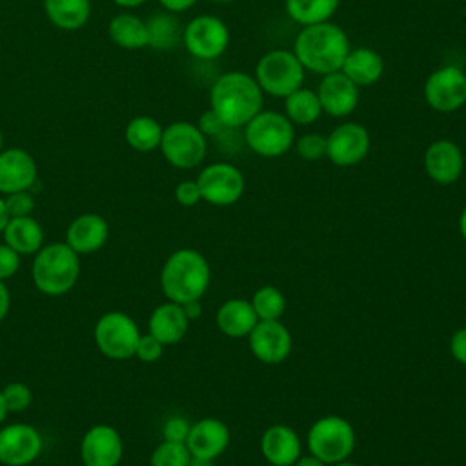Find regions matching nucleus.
Masks as SVG:
<instances>
[{"label":"nucleus","instance_id":"1","mask_svg":"<svg viewBox=\"0 0 466 466\" xmlns=\"http://www.w3.org/2000/svg\"><path fill=\"white\" fill-rule=\"evenodd\" d=\"M264 93L253 75L244 71H228L220 75L209 91V109L231 127H244L260 109Z\"/></svg>","mask_w":466,"mask_h":466},{"label":"nucleus","instance_id":"2","mask_svg":"<svg viewBox=\"0 0 466 466\" xmlns=\"http://www.w3.org/2000/svg\"><path fill=\"white\" fill-rule=\"evenodd\" d=\"M350 49L346 31L329 20L304 25L293 42V53L302 67L322 76L340 71Z\"/></svg>","mask_w":466,"mask_h":466},{"label":"nucleus","instance_id":"3","mask_svg":"<svg viewBox=\"0 0 466 466\" xmlns=\"http://www.w3.org/2000/svg\"><path fill=\"white\" fill-rule=\"evenodd\" d=\"M211 269L206 257L191 248L173 251L160 269V288L167 300L184 304L200 300L208 291Z\"/></svg>","mask_w":466,"mask_h":466},{"label":"nucleus","instance_id":"4","mask_svg":"<svg viewBox=\"0 0 466 466\" xmlns=\"http://www.w3.org/2000/svg\"><path fill=\"white\" fill-rule=\"evenodd\" d=\"M80 255L66 242L42 246L33 258L31 277L35 288L49 297L67 293L78 280Z\"/></svg>","mask_w":466,"mask_h":466},{"label":"nucleus","instance_id":"5","mask_svg":"<svg viewBox=\"0 0 466 466\" xmlns=\"http://www.w3.org/2000/svg\"><path fill=\"white\" fill-rule=\"evenodd\" d=\"M244 144L257 155L275 158L291 149L295 144V129L284 113L258 111L244 126Z\"/></svg>","mask_w":466,"mask_h":466},{"label":"nucleus","instance_id":"6","mask_svg":"<svg viewBox=\"0 0 466 466\" xmlns=\"http://www.w3.org/2000/svg\"><path fill=\"white\" fill-rule=\"evenodd\" d=\"M304 71L293 51L271 49L258 58L253 76L262 93L286 98L289 93L302 87Z\"/></svg>","mask_w":466,"mask_h":466},{"label":"nucleus","instance_id":"7","mask_svg":"<svg viewBox=\"0 0 466 466\" xmlns=\"http://www.w3.org/2000/svg\"><path fill=\"white\" fill-rule=\"evenodd\" d=\"M355 442L357 437L353 426L339 415H326L317 419L308 430L306 437L309 453L326 464L346 461L353 453Z\"/></svg>","mask_w":466,"mask_h":466},{"label":"nucleus","instance_id":"8","mask_svg":"<svg viewBox=\"0 0 466 466\" xmlns=\"http://www.w3.org/2000/svg\"><path fill=\"white\" fill-rule=\"evenodd\" d=\"M93 339L104 357L111 360H126L135 357L140 331L137 322L127 313L107 311L96 320Z\"/></svg>","mask_w":466,"mask_h":466},{"label":"nucleus","instance_id":"9","mask_svg":"<svg viewBox=\"0 0 466 466\" xmlns=\"http://www.w3.org/2000/svg\"><path fill=\"white\" fill-rule=\"evenodd\" d=\"M160 151L164 158L178 169L197 167L208 151V138L191 122H173L162 131Z\"/></svg>","mask_w":466,"mask_h":466},{"label":"nucleus","instance_id":"10","mask_svg":"<svg viewBox=\"0 0 466 466\" xmlns=\"http://www.w3.org/2000/svg\"><path fill=\"white\" fill-rule=\"evenodd\" d=\"M197 184L202 200L218 208H226L238 202L246 189L242 171L229 162H215L206 166L198 173Z\"/></svg>","mask_w":466,"mask_h":466},{"label":"nucleus","instance_id":"11","mask_svg":"<svg viewBox=\"0 0 466 466\" xmlns=\"http://www.w3.org/2000/svg\"><path fill=\"white\" fill-rule=\"evenodd\" d=\"M182 44L195 58L213 60L228 49L229 29L218 16L198 15L184 25Z\"/></svg>","mask_w":466,"mask_h":466},{"label":"nucleus","instance_id":"12","mask_svg":"<svg viewBox=\"0 0 466 466\" xmlns=\"http://www.w3.org/2000/svg\"><path fill=\"white\" fill-rule=\"evenodd\" d=\"M424 100L439 113L457 111L466 104V73L457 66H442L424 82Z\"/></svg>","mask_w":466,"mask_h":466},{"label":"nucleus","instance_id":"13","mask_svg":"<svg viewBox=\"0 0 466 466\" xmlns=\"http://www.w3.org/2000/svg\"><path fill=\"white\" fill-rule=\"evenodd\" d=\"M371 138L359 122H342L326 137V157L339 167L357 166L370 153Z\"/></svg>","mask_w":466,"mask_h":466},{"label":"nucleus","instance_id":"14","mask_svg":"<svg viewBox=\"0 0 466 466\" xmlns=\"http://www.w3.org/2000/svg\"><path fill=\"white\" fill-rule=\"evenodd\" d=\"M40 431L25 422H13L0 430V462L5 466H27L42 453Z\"/></svg>","mask_w":466,"mask_h":466},{"label":"nucleus","instance_id":"15","mask_svg":"<svg viewBox=\"0 0 466 466\" xmlns=\"http://www.w3.org/2000/svg\"><path fill=\"white\" fill-rule=\"evenodd\" d=\"M248 346L257 360L280 364L289 357L293 339L280 320H258L248 335Z\"/></svg>","mask_w":466,"mask_h":466},{"label":"nucleus","instance_id":"16","mask_svg":"<svg viewBox=\"0 0 466 466\" xmlns=\"http://www.w3.org/2000/svg\"><path fill=\"white\" fill-rule=\"evenodd\" d=\"M124 442L111 424L91 426L80 441V459L84 466H118Z\"/></svg>","mask_w":466,"mask_h":466},{"label":"nucleus","instance_id":"17","mask_svg":"<svg viewBox=\"0 0 466 466\" xmlns=\"http://www.w3.org/2000/svg\"><path fill=\"white\" fill-rule=\"evenodd\" d=\"M422 164L426 175L433 182L441 186H450L461 178L464 169V157L461 147L453 140L439 138L426 147Z\"/></svg>","mask_w":466,"mask_h":466},{"label":"nucleus","instance_id":"18","mask_svg":"<svg viewBox=\"0 0 466 466\" xmlns=\"http://www.w3.org/2000/svg\"><path fill=\"white\" fill-rule=\"evenodd\" d=\"M317 96L320 100L322 113L342 118L357 109L359 87L342 71H335L322 76Z\"/></svg>","mask_w":466,"mask_h":466},{"label":"nucleus","instance_id":"19","mask_svg":"<svg viewBox=\"0 0 466 466\" xmlns=\"http://www.w3.org/2000/svg\"><path fill=\"white\" fill-rule=\"evenodd\" d=\"M186 446L191 457L200 459H217L229 446V428L226 422L215 417H206L191 424Z\"/></svg>","mask_w":466,"mask_h":466},{"label":"nucleus","instance_id":"20","mask_svg":"<svg viewBox=\"0 0 466 466\" xmlns=\"http://www.w3.org/2000/svg\"><path fill=\"white\" fill-rule=\"evenodd\" d=\"M38 175L35 158L20 147L0 151V195L31 189Z\"/></svg>","mask_w":466,"mask_h":466},{"label":"nucleus","instance_id":"21","mask_svg":"<svg viewBox=\"0 0 466 466\" xmlns=\"http://www.w3.org/2000/svg\"><path fill=\"white\" fill-rule=\"evenodd\" d=\"M109 237V226L98 213H82L66 229V244L78 255L98 251Z\"/></svg>","mask_w":466,"mask_h":466},{"label":"nucleus","instance_id":"22","mask_svg":"<svg viewBox=\"0 0 466 466\" xmlns=\"http://www.w3.org/2000/svg\"><path fill=\"white\" fill-rule=\"evenodd\" d=\"M300 450L297 431L286 424H273L260 437L262 457L271 466H293L300 457Z\"/></svg>","mask_w":466,"mask_h":466},{"label":"nucleus","instance_id":"23","mask_svg":"<svg viewBox=\"0 0 466 466\" xmlns=\"http://www.w3.org/2000/svg\"><path fill=\"white\" fill-rule=\"evenodd\" d=\"M187 326L189 319L186 317L182 306L167 300L151 311L147 320V333L158 339L164 346H173L184 339Z\"/></svg>","mask_w":466,"mask_h":466},{"label":"nucleus","instance_id":"24","mask_svg":"<svg viewBox=\"0 0 466 466\" xmlns=\"http://www.w3.org/2000/svg\"><path fill=\"white\" fill-rule=\"evenodd\" d=\"M340 71L357 87H364L380 80L384 73V60L371 47H357V49H350Z\"/></svg>","mask_w":466,"mask_h":466},{"label":"nucleus","instance_id":"25","mask_svg":"<svg viewBox=\"0 0 466 466\" xmlns=\"http://www.w3.org/2000/svg\"><path fill=\"white\" fill-rule=\"evenodd\" d=\"M258 322V317L249 300L229 299L217 309L218 329L231 339L248 337Z\"/></svg>","mask_w":466,"mask_h":466},{"label":"nucleus","instance_id":"26","mask_svg":"<svg viewBox=\"0 0 466 466\" xmlns=\"http://www.w3.org/2000/svg\"><path fill=\"white\" fill-rule=\"evenodd\" d=\"M2 235L4 242L20 255H35L44 246V229L31 215L11 217Z\"/></svg>","mask_w":466,"mask_h":466},{"label":"nucleus","instance_id":"27","mask_svg":"<svg viewBox=\"0 0 466 466\" xmlns=\"http://www.w3.org/2000/svg\"><path fill=\"white\" fill-rule=\"evenodd\" d=\"M44 9L51 24L64 31L84 27L91 15L89 0H44Z\"/></svg>","mask_w":466,"mask_h":466},{"label":"nucleus","instance_id":"28","mask_svg":"<svg viewBox=\"0 0 466 466\" xmlns=\"http://www.w3.org/2000/svg\"><path fill=\"white\" fill-rule=\"evenodd\" d=\"M107 33L113 44L122 49H142L149 44L146 22L129 13H120L113 16L109 20Z\"/></svg>","mask_w":466,"mask_h":466},{"label":"nucleus","instance_id":"29","mask_svg":"<svg viewBox=\"0 0 466 466\" xmlns=\"http://www.w3.org/2000/svg\"><path fill=\"white\" fill-rule=\"evenodd\" d=\"M146 25H147V38H149L147 46L153 49L167 51L177 47L182 42L184 27L177 20L175 13H169V11L155 13L149 16Z\"/></svg>","mask_w":466,"mask_h":466},{"label":"nucleus","instance_id":"30","mask_svg":"<svg viewBox=\"0 0 466 466\" xmlns=\"http://www.w3.org/2000/svg\"><path fill=\"white\" fill-rule=\"evenodd\" d=\"M284 115L291 124L309 126L319 120L322 115V106L317 96V91L308 87H299L284 98Z\"/></svg>","mask_w":466,"mask_h":466},{"label":"nucleus","instance_id":"31","mask_svg":"<svg viewBox=\"0 0 466 466\" xmlns=\"http://www.w3.org/2000/svg\"><path fill=\"white\" fill-rule=\"evenodd\" d=\"M162 131L164 127L153 116L138 115L127 122L124 129V138L131 149L149 153L160 146Z\"/></svg>","mask_w":466,"mask_h":466},{"label":"nucleus","instance_id":"32","mask_svg":"<svg viewBox=\"0 0 466 466\" xmlns=\"http://www.w3.org/2000/svg\"><path fill=\"white\" fill-rule=\"evenodd\" d=\"M340 0H284L288 16L304 25L328 22L339 9Z\"/></svg>","mask_w":466,"mask_h":466},{"label":"nucleus","instance_id":"33","mask_svg":"<svg viewBox=\"0 0 466 466\" xmlns=\"http://www.w3.org/2000/svg\"><path fill=\"white\" fill-rule=\"evenodd\" d=\"M251 306L258 320H280L286 309V297L275 286H262L251 297Z\"/></svg>","mask_w":466,"mask_h":466},{"label":"nucleus","instance_id":"34","mask_svg":"<svg viewBox=\"0 0 466 466\" xmlns=\"http://www.w3.org/2000/svg\"><path fill=\"white\" fill-rule=\"evenodd\" d=\"M191 461V453L186 442L162 441L151 453V466H187Z\"/></svg>","mask_w":466,"mask_h":466},{"label":"nucleus","instance_id":"35","mask_svg":"<svg viewBox=\"0 0 466 466\" xmlns=\"http://www.w3.org/2000/svg\"><path fill=\"white\" fill-rule=\"evenodd\" d=\"M2 395H4V400H5V406H7V411H24L31 406V400H33V393L29 390V386L25 382H9L2 388Z\"/></svg>","mask_w":466,"mask_h":466},{"label":"nucleus","instance_id":"36","mask_svg":"<svg viewBox=\"0 0 466 466\" xmlns=\"http://www.w3.org/2000/svg\"><path fill=\"white\" fill-rule=\"evenodd\" d=\"M295 149L304 160H320L326 157V137L320 133H304L295 140Z\"/></svg>","mask_w":466,"mask_h":466},{"label":"nucleus","instance_id":"37","mask_svg":"<svg viewBox=\"0 0 466 466\" xmlns=\"http://www.w3.org/2000/svg\"><path fill=\"white\" fill-rule=\"evenodd\" d=\"M5 208H7V213L9 217H27L33 213L35 209V197L31 195L29 189H24V191H15V193H9L5 195Z\"/></svg>","mask_w":466,"mask_h":466},{"label":"nucleus","instance_id":"38","mask_svg":"<svg viewBox=\"0 0 466 466\" xmlns=\"http://www.w3.org/2000/svg\"><path fill=\"white\" fill-rule=\"evenodd\" d=\"M164 348L166 346L158 339H155L151 333H146V335L140 333V339L135 348V357L142 362H157L162 357Z\"/></svg>","mask_w":466,"mask_h":466},{"label":"nucleus","instance_id":"39","mask_svg":"<svg viewBox=\"0 0 466 466\" xmlns=\"http://www.w3.org/2000/svg\"><path fill=\"white\" fill-rule=\"evenodd\" d=\"M189 428H191V424L184 417H178V415L169 417L162 426V437H164V441L186 442Z\"/></svg>","mask_w":466,"mask_h":466},{"label":"nucleus","instance_id":"40","mask_svg":"<svg viewBox=\"0 0 466 466\" xmlns=\"http://www.w3.org/2000/svg\"><path fill=\"white\" fill-rule=\"evenodd\" d=\"M197 127L202 131V135H204L206 138H208V137L217 138V137H220L224 131L231 129V127H228V126L220 120V116H218L213 109H208V111H204V113L200 115Z\"/></svg>","mask_w":466,"mask_h":466},{"label":"nucleus","instance_id":"41","mask_svg":"<svg viewBox=\"0 0 466 466\" xmlns=\"http://www.w3.org/2000/svg\"><path fill=\"white\" fill-rule=\"evenodd\" d=\"M20 253H16L5 242L0 244V280L13 277L20 268Z\"/></svg>","mask_w":466,"mask_h":466},{"label":"nucleus","instance_id":"42","mask_svg":"<svg viewBox=\"0 0 466 466\" xmlns=\"http://www.w3.org/2000/svg\"><path fill=\"white\" fill-rule=\"evenodd\" d=\"M175 200L184 208H191V206L198 204L202 200V197H200L197 180H182L175 187Z\"/></svg>","mask_w":466,"mask_h":466},{"label":"nucleus","instance_id":"43","mask_svg":"<svg viewBox=\"0 0 466 466\" xmlns=\"http://www.w3.org/2000/svg\"><path fill=\"white\" fill-rule=\"evenodd\" d=\"M450 353L459 364L466 366V326L453 331L450 339Z\"/></svg>","mask_w":466,"mask_h":466},{"label":"nucleus","instance_id":"44","mask_svg":"<svg viewBox=\"0 0 466 466\" xmlns=\"http://www.w3.org/2000/svg\"><path fill=\"white\" fill-rule=\"evenodd\" d=\"M160 5L169 13H182L187 11L197 4V0H158Z\"/></svg>","mask_w":466,"mask_h":466},{"label":"nucleus","instance_id":"45","mask_svg":"<svg viewBox=\"0 0 466 466\" xmlns=\"http://www.w3.org/2000/svg\"><path fill=\"white\" fill-rule=\"evenodd\" d=\"M9 306H11V295L7 286L4 284V280H0V320L5 319V315L9 313Z\"/></svg>","mask_w":466,"mask_h":466},{"label":"nucleus","instance_id":"46","mask_svg":"<svg viewBox=\"0 0 466 466\" xmlns=\"http://www.w3.org/2000/svg\"><path fill=\"white\" fill-rule=\"evenodd\" d=\"M180 306H182V309H184V313H186V317H187L189 320L198 319L200 313H202V304H200V300H189V302H184V304H180Z\"/></svg>","mask_w":466,"mask_h":466},{"label":"nucleus","instance_id":"47","mask_svg":"<svg viewBox=\"0 0 466 466\" xmlns=\"http://www.w3.org/2000/svg\"><path fill=\"white\" fill-rule=\"evenodd\" d=\"M293 466H326V462L324 461H320L319 457H315V455H304V457H299L297 459V462L293 464Z\"/></svg>","mask_w":466,"mask_h":466},{"label":"nucleus","instance_id":"48","mask_svg":"<svg viewBox=\"0 0 466 466\" xmlns=\"http://www.w3.org/2000/svg\"><path fill=\"white\" fill-rule=\"evenodd\" d=\"M9 213H7V208H5V200L4 197H0V233H4L7 222H9Z\"/></svg>","mask_w":466,"mask_h":466},{"label":"nucleus","instance_id":"49","mask_svg":"<svg viewBox=\"0 0 466 466\" xmlns=\"http://www.w3.org/2000/svg\"><path fill=\"white\" fill-rule=\"evenodd\" d=\"M116 5H120V7H138V5H142L146 0H113Z\"/></svg>","mask_w":466,"mask_h":466},{"label":"nucleus","instance_id":"50","mask_svg":"<svg viewBox=\"0 0 466 466\" xmlns=\"http://www.w3.org/2000/svg\"><path fill=\"white\" fill-rule=\"evenodd\" d=\"M459 231H461L462 238L466 240V206H464V209L461 211V217H459Z\"/></svg>","mask_w":466,"mask_h":466},{"label":"nucleus","instance_id":"51","mask_svg":"<svg viewBox=\"0 0 466 466\" xmlns=\"http://www.w3.org/2000/svg\"><path fill=\"white\" fill-rule=\"evenodd\" d=\"M187 466H213V461L209 459H200V457H191Z\"/></svg>","mask_w":466,"mask_h":466},{"label":"nucleus","instance_id":"52","mask_svg":"<svg viewBox=\"0 0 466 466\" xmlns=\"http://www.w3.org/2000/svg\"><path fill=\"white\" fill-rule=\"evenodd\" d=\"M7 406H5V400H4V395H2V390H0V424L5 420L7 417Z\"/></svg>","mask_w":466,"mask_h":466},{"label":"nucleus","instance_id":"53","mask_svg":"<svg viewBox=\"0 0 466 466\" xmlns=\"http://www.w3.org/2000/svg\"><path fill=\"white\" fill-rule=\"evenodd\" d=\"M333 466H357V464H353V462H346V461H342V462H337V464H333Z\"/></svg>","mask_w":466,"mask_h":466},{"label":"nucleus","instance_id":"54","mask_svg":"<svg viewBox=\"0 0 466 466\" xmlns=\"http://www.w3.org/2000/svg\"><path fill=\"white\" fill-rule=\"evenodd\" d=\"M211 2H215V4H231L235 0H211Z\"/></svg>","mask_w":466,"mask_h":466},{"label":"nucleus","instance_id":"55","mask_svg":"<svg viewBox=\"0 0 466 466\" xmlns=\"http://www.w3.org/2000/svg\"><path fill=\"white\" fill-rule=\"evenodd\" d=\"M2 146H4V137H2V131H0V151H2Z\"/></svg>","mask_w":466,"mask_h":466}]
</instances>
